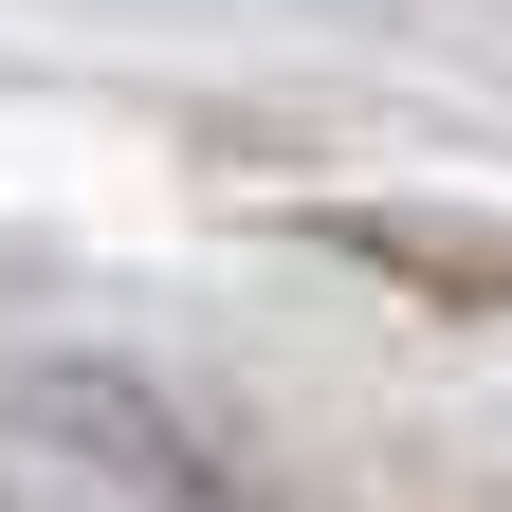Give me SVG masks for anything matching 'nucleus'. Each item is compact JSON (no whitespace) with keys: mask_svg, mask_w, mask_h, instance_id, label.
Masks as SVG:
<instances>
[{"mask_svg":"<svg viewBox=\"0 0 512 512\" xmlns=\"http://www.w3.org/2000/svg\"><path fill=\"white\" fill-rule=\"evenodd\" d=\"M37 403H55V439H74V458H110L147 512H275V476H256V458H220V439L183 421L147 366H55Z\"/></svg>","mask_w":512,"mask_h":512,"instance_id":"f257e3e1","label":"nucleus"}]
</instances>
